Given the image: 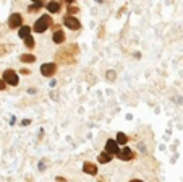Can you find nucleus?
I'll return each instance as SVG.
<instances>
[{
    "label": "nucleus",
    "instance_id": "22",
    "mask_svg": "<svg viewBox=\"0 0 183 182\" xmlns=\"http://www.w3.org/2000/svg\"><path fill=\"white\" fill-rule=\"evenodd\" d=\"M31 124V120L29 119H24V120H21V125H29Z\"/></svg>",
    "mask_w": 183,
    "mask_h": 182
},
{
    "label": "nucleus",
    "instance_id": "1",
    "mask_svg": "<svg viewBox=\"0 0 183 182\" xmlns=\"http://www.w3.org/2000/svg\"><path fill=\"white\" fill-rule=\"evenodd\" d=\"M76 54H78V44H70L65 49H60L57 52V55H55V59H57V62H60V63L72 65L76 60Z\"/></svg>",
    "mask_w": 183,
    "mask_h": 182
},
{
    "label": "nucleus",
    "instance_id": "23",
    "mask_svg": "<svg viewBox=\"0 0 183 182\" xmlns=\"http://www.w3.org/2000/svg\"><path fill=\"white\" fill-rule=\"evenodd\" d=\"M57 182H67V179H65V177H60V176H59V177H57Z\"/></svg>",
    "mask_w": 183,
    "mask_h": 182
},
{
    "label": "nucleus",
    "instance_id": "16",
    "mask_svg": "<svg viewBox=\"0 0 183 182\" xmlns=\"http://www.w3.org/2000/svg\"><path fill=\"white\" fill-rule=\"evenodd\" d=\"M115 142L118 145H126V142H128V137H126L123 132H118L117 133V138H115Z\"/></svg>",
    "mask_w": 183,
    "mask_h": 182
},
{
    "label": "nucleus",
    "instance_id": "10",
    "mask_svg": "<svg viewBox=\"0 0 183 182\" xmlns=\"http://www.w3.org/2000/svg\"><path fill=\"white\" fill-rule=\"evenodd\" d=\"M46 7L50 13H59L62 10V2H49V3H46Z\"/></svg>",
    "mask_w": 183,
    "mask_h": 182
},
{
    "label": "nucleus",
    "instance_id": "4",
    "mask_svg": "<svg viewBox=\"0 0 183 182\" xmlns=\"http://www.w3.org/2000/svg\"><path fill=\"white\" fill-rule=\"evenodd\" d=\"M23 25V16L20 15V13H11L10 18H8V28L10 30H20Z\"/></svg>",
    "mask_w": 183,
    "mask_h": 182
},
{
    "label": "nucleus",
    "instance_id": "18",
    "mask_svg": "<svg viewBox=\"0 0 183 182\" xmlns=\"http://www.w3.org/2000/svg\"><path fill=\"white\" fill-rule=\"evenodd\" d=\"M115 75H117V73H115L114 70H109V72H107V80H110V82H112V80H115Z\"/></svg>",
    "mask_w": 183,
    "mask_h": 182
},
{
    "label": "nucleus",
    "instance_id": "11",
    "mask_svg": "<svg viewBox=\"0 0 183 182\" xmlns=\"http://www.w3.org/2000/svg\"><path fill=\"white\" fill-rule=\"evenodd\" d=\"M52 39L55 44H62V42H65V33H63L62 30L60 31H55L54 36H52Z\"/></svg>",
    "mask_w": 183,
    "mask_h": 182
},
{
    "label": "nucleus",
    "instance_id": "17",
    "mask_svg": "<svg viewBox=\"0 0 183 182\" xmlns=\"http://www.w3.org/2000/svg\"><path fill=\"white\" fill-rule=\"evenodd\" d=\"M24 46H26L28 49H33V47H34V39H33V36H29V38L24 39Z\"/></svg>",
    "mask_w": 183,
    "mask_h": 182
},
{
    "label": "nucleus",
    "instance_id": "19",
    "mask_svg": "<svg viewBox=\"0 0 183 182\" xmlns=\"http://www.w3.org/2000/svg\"><path fill=\"white\" fill-rule=\"evenodd\" d=\"M76 12H78V8H75V7H68V13H70V16L75 15Z\"/></svg>",
    "mask_w": 183,
    "mask_h": 182
},
{
    "label": "nucleus",
    "instance_id": "13",
    "mask_svg": "<svg viewBox=\"0 0 183 182\" xmlns=\"http://www.w3.org/2000/svg\"><path fill=\"white\" fill-rule=\"evenodd\" d=\"M44 5H46L44 2H34L33 5L28 7V12H29V13H36V12H39V10H41Z\"/></svg>",
    "mask_w": 183,
    "mask_h": 182
},
{
    "label": "nucleus",
    "instance_id": "5",
    "mask_svg": "<svg viewBox=\"0 0 183 182\" xmlns=\"http://www.w3.org/2000/svg\"><path fill=\"white\" fill-rule=\"evenodd\" d=\"M55 72H57V63L54 62H47L41 65V73L42 77H54Z\"/></svg>",
    "mask_w": 183,
    "mask_h": 182
},
{
    "label": "nucleus",
    "instance_id": "9",
    "mask_svg": "<svg viewBox=\"0 0 183 182\" xmlns=\"http://www.w3.org/2000/svg\"><path fill=\"white\" fill-rule=\"evenodd\" d=\"M83 171L86 174H91V176H96L97 174V166L94 163H91V161H86L83 164Z\"/></svg>",
    "mask_w": 183,
    "mask_h": 182
},
{
    "label": "nucleus",
    "instance_id": "3",
    "mask_svg": "<svg viewBox=\"0 0 183 182\" xmlns=\"http://www.w3.org/2000/svg\"><path fill=\"white\" fill-rule=\"evenodd\" d=\"M3 82L5 83H8L11 86H16L20 83V78H18V73L15 70H11V68H7L3 72Z\"/></svg>",
    "mask_w": 183,
    "mask_h": 182
},
{
    "label": "nucleus",
    "instance_id": "12",
    "mask_svg": "<svg viewBox=\"0 0 183 182\" xmlns=\"http://www.w3.org/2000/svg\"><path fill=\"white\" fill-rule=\"evenodd\" d=\"M18 34H20V38H23V39H26V38H29L31 36V28L29 26H21L20 30H18Z\"/></svg>",
    "mask_w": 183,
    "mask_h": 182
},
{
    "label": "nucleus",
    "instance_id": "21",
    "mask_svg": "<svg viewBox=\"0 0 183 182\" xmlns=\"http://www.w3.org/2000/svg\"><path fill=\"white\" fill-rule=\"evenodd\" d=\"M7 88V83L3 82V80H0V91H3Z\"/></svg>",
    "mask_w": 183,
    "mask_h": 182
},
{
    "label": "nucleus",
    "instance_id": "15",
    "mask_svg": "<svg viewBox=\"0 0 183 182\" xmlns=\"http://www.w3.org/2000/svg\"><path fill=\"white\" fill-rule=\"evenodd\" d=\"M20 60L24 63H33V62H36V57L33 54H23V55H20Z\"/></svg>",
    "mask_w": 183,
    "mask_h": 182
},
{
    "label": "nucleus",
    "instance_id": "2",
    "mask_svg": "<svg viewBox=\"0 0 183 182\" xmlns=\"http://www.w3.org/2000/svg\"><path fill=\"white\" fill-rule=\"evenodd\" d=\"M52 25H54V21H52L50 15H42V16H39V20H36V23H34V26H33V31L44 33L47 28H50Z\"/></svg>",
    "mask_w": 183,
    "mask_h": 182
},
{
    "label": "nucleus",
    "instance_id": "25",
    "mask_svg": "<svg viewBox=\"0 0 183 182\" xmlns=\"http://www.w3.org/2000/svg\"><path fill=\"white\" fill-rule=\"evenodd\" d=\"M130 182H143L141 179H133V180H130Z\"/></svg>",
    "mask_w": 183,
    "mask_h": 182
},
{
    "label": "nucleus",
    "instance_id": "6",
    "mask_svg": "<svg viewBox=\"0 0 183 182\" xmlns=\"http://www.w3.org/2000/svg\"><path fill=\"white\" fill-rule=\"evenodd\" d=\"M63 25H65L67 28H70V30H73V31H76V30H80V28H81L80 20L75 18V16H70V15L63 18Z\"/></svg>",
    "mask_w": 183,
    "mask_h": 182
},
{
    "label": "nucleus",
    "instance_id": "8",
    "mask_svg": "<svg viewBox=\"0 0 183 182\" xmlns=\"http://www.w3.org/2000/svg\"><path fill=\"white\" fill-rule=\"evenodd\" d=\"M118 158L122 159V161H130V159H135L136 155H135V151L130 150V148H123L120 151V155H118Z\"/></svg>",
    "mask_w": 183,
    "mask_h": 182
},
{
    "label": "nucleus",
    "instance_id": "14",
    "mask_svg": "<svg viewBox=\"0 0 183 182\" xmlns=\"http://www.w3.org/2000/svg\"><path fill=\"white\" fill-rule=\"evenodd\" d=\"M97 159H99V163L105 164V163H110L112 161V155H109L107 151H102L99 156H97Z\"/></svg>",
    "mask_w": 183,
    "mask_h": 182
},
{
    "label": "nucleus",
    "instance_id": "7",
    "mask_svg": "<svg viewBox=\"0 0 183 182\" xmlns=\"http://www.w3.org/2000/svg\"><path fill=\"white\" fill-rule=\"evenodd\" d=\"M105 151H107L109 153V155H112V156H114V155H120V148H118V143L115 142V140H112V138H110V140H107V143H105Z\"/></svg>",
    "mask_w": 183,
    "mask_h": 182
},
{
    "label": "nucleus",
    "instance_id": "24",
    "mask_svg": "<svg viewBox=\"0 0 183 182\" xmlns=\"http://www.w3.org/2000/svg\"><path fill=\"white\" fill-rule=\"evenodd\" d=\"M7 50H5V46H0V54H5Z\"/></svg>",
    "mask_w": 183,
    "mask_h": 182
},
{
    "label": "nucleus",
    "instance_id": "20",
    "mask_svg": "<svg viewBox=\"0 0 183 182\" xmlns=\"http://www.w3.org/2000/svg\"><path fill=\"white\" fill-rule=\"evenodd\" d=\"M20 73H23V75H29L31 72H29V68H21V70H20Z\"/></svg>",
    "mask_w": 183,
    "mask_h": 182
}]
</instances>
